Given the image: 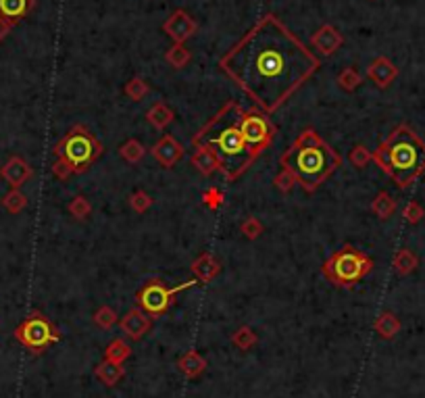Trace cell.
Listing matches in <instances>:
<instances>
[{
  "label": "cell",
  "mask_w": 425,
  "mask_h": 398,
  "mask_svg": "<svg viewBox=\"0 0 425 398\" xmlns=\"http://www.w3.org/2000/svg\"><path fill=\"white\" fill-rule=\"evenodd\" d=\"M319 67L317 55L273 13L263 15L219 59L223 75L267 115L280 111Z\"/></svg>",
  "instance_id": "1"
},
{
  "label": "cell",
  "mask_w": 425,
  "mask_h": 398,
  "mask_svg": "<svg viewBox=\"0 0 425 398\" xmlns=\"http://www.w3.org/2000/svg\"><path fill=\"white\" fill-rule=\"evenodd\" d=\"M242 104L236 100L225 102L211 119L192 138L194 146H209L219 159V169L230 182H236L256 161L240 130Z\"/></svg>",
  "instance_id": "2"
},
{
  "label": "cell",
  "mask_w": 425,
  "mask_h": 398,
  "mask_svg": "<svg viewBox=\"0 0 425 398\" xmlns=\"http://www.w3.org/2000/svg\"><path fill=\"white\" fill-rule=\"evenodd\" d=\"M280 165L294 175L296 184L302 186L305 192L313 194L342 165V157L315 130L309 128L288 146L280 159Z\"/></svg>",
  "instance_id": "3"
},
{
  "label": "cell",
  "mask_w": 425,
  "mask_h": 398,
  "mask_svg": "<svg viewBox=\"0 0 425 398\" xmlns=\"http://www.w3.org/2000/svg\"><path fill=\"white\" fill-rule=\"evenodd\" d=\"M373 161L398 188H409L425 173V142L407 123H400L375 148Z\"/></svg>",
  "instance_id": "4"
},
{
  "label": "cell",
  "mask_w": 425,
  "mask_h": 398,
  "mask_svg": "<svg viewBox=\"0 0 425 398\" xmlns=\"http://www.w3.org/2000/svg\"><path fill=\"white\" fill-rule=\"evenodd\" d=\"M105 153L103 142L86 126H73L55 146L57 161L69 167L71 173H86Z\"/></svg>",
  "instance_id": "5"
},
{
  "label": "cell",
  "mask_w": 425,
  "mask_h": 398,
  "mask_svg": "<svg viewBox=\"0 0 425 398\" xmlns=\"http://www.w3.org/2000/svg\"><path fill=\"white\" fill-rule=\"evenodd\" d=\"M373 269V261L363 250H356L354 246H344L336 250L325 263L323 275L340 288H351L363 277H367Z\"/></svg>",
  "instance_id": "6"
},
{
  "label": "cell",
  "mask_w": 425,
  "mask_h": 398,
  "mask_svg": "<svg viewBox=\"0 0 425 398\" xmlns=\"http://www.w3.org/2000/svg\"><path fill=\"white\" fill-rule=\"evenodd\" d=\"M240 130L246 140L248 148L254 159H259L273 142L276 138V126L269 121V115L261 109H244L240 117Z\"/></svg>",
  "instance_id": "7"
},
{
  "label": "cell",
  "mask_w": 425,
  "mask_h": 398,
  "mask_svg": "<svg viewBox=\"0 0 425 398\" xmlns=\"http://www.w3.org/2000/svg\"><path fill=\"white\" fill-rule=\"evenodd\" d=\"M196 284H200V282H198V280H188V282L179 284L176 288H169V286H167L165 282H161V280H150V282H146V286H144L142 290H138L136 300H138L142 311H146L150 317H159V315H163V313L171 306L176 294L183 292V290L194 288Z\"/></svg>",
  "instance_id": "8"
},
{
  "label": "cell",
  "mask_w": 425,
  "mask_h": 398,
  "mask_svg": "<svg viewBox=\"0 0 425 398\" xmlns=\"http://www.w3.org/2000/svg\"><path fill=\"white\" fill-rule=\"evenodd\" d=\"M17 340L30 348L32 353H42L44 348H48L50 344H55L59 340L57 328L42 315V313H32L19 328H17Z\"/></svg>",
  "instance_id": "9"
},
{
  "label": "cell",
  "mask_w": 425,
  "mask_h": 398,
  "mask_svg": "<svg viewBox=\"0 0 425 398\" xmlns=\"http://www.w3.org/2000/svg\"><path fill=\"white\" fill-rule=\"evenodd\" d=\"M163 32L174 40V44H186L192 35H196L198 23L192 19V15L188 11L177 9V11H174L167 17V21L163 23Z\"/></svg>",
  "instance_id": "10"
},
{
  "label": "cell",
  "mask_w": 425,
  "mask_h": 398,
  "mask_svg": "<svg viewBox=\"0 0 425 398\" xmlns=\"http://www.w3.org/2000/svg\"><path fill=\"white\" fill-rule=\"evenodd\" d=\"M150 153H152V157H154L161 165L171 169V167L176 165L177 161L183 157V146L177 142L171 133H165V136H161V140L150 148Z\"/></svg>",
  "instance_id": "11"
},
{
  "label": "cell",
  "mask_w": 425,
  "mask_h": 398,
  "mask_svg": "<svg viewBox=\"0 0 425 398\" xmlns=\"http://www.w3.org/2000/svg\"><path fill=\"white\" fill-rule=\"evenodd\" d=\"M311 44H313V48L317 50L319 55L329 57V55H334L344 44V38H342V33L338 32L334 26L325 23V26H321L317 32L311 35Z\"/></svg>",
  "instance_id": "12"
},
{
  "label": "cell",
  "mask_w": 425,
  "mask_h": 398,
  "mask_svg": "<svg viewBox=\"0 0 425 398\" xmlns=\"http://www.w3.org/2000/svg\"><path fill=\"white\" fill-rule=\"evenodd\" d=\"M0 175H2V179L11 186V188H19V186H23L32 175H34V171H32V167L28 161H23L21 157H11L2 169H0Z\"/></svg>",
  "instance_id": "13"
},
{
  "label": "cell",
  "mask_w": 425,
  "mask_h": 398,
  "mask_svg": "<svg viewBox=\"0 0 425 398\" xmlns=\"http://www.w3.org/2000/svg\"><path fill=\"white\" fill-rule=\"evenodd\" d=\"M367 77L382 90H386L390 84L398 77V67L390 61L388 57H378L367 67Z\"/></svg>",
  "instance_id": "14"
},
{
  "label": "cell",
  "mask_w": 425,
  "mask_h": 398,
  "mask_svg": "<svg viewBox=\"0 0 425 398\" xmlns=\"http://www.w3.org/2000/svg\"><path fill=\"white\" fill-rule=\"evenodd\" d=\"M150 324H152V317H150L146 311H142L140 306H138V309H132V311L121 319V328H123V332L128 333L132 340L142 338L144 333L150 330Z\"/></svg>",
  "instance_id": "15"
},
{
  "label": "cell",
  "mask_w": 425,
  "mask_h": 398,
  "mask_svg": "<svg viewBox=\"0 0 425 398\" xmlns=\"http://www.w3.org/2000/svg\"><path fill=\"white\" fill-rule=\"evenodd\" d=\"M35 0H0V17L11 21L13 26L19 23L34 11Z\"/></svg>",
  "instance_id": "16"
},
{
  "label": "cell",
  "mask_w": 425,
  "mask_h": 398,
  "mask_svg": "<svg viewBox=\"0 0 425 398\" xmlns=\"http://www.w3.org/2000/svg\"><path fill=\"white\" fill-rule=\"evenodd\" d=\"M192 271H194V275H196V280L200 284H209V282H212L221 273V263L212 257L211 253H203L192 263Z\"/></svg>",
  "instance_id": "17"
},
{
  "label": "cell",
  "mask_w": 425,
  "mask_h": 398,
  "mask_svg": "<svg viewBox=\"0 0 425 398\" xmlns=\"http://www.w3.org/2000/svg\"><path fill=\"white\" fill-rule=\"evenodd\" d=\"M146 119H148V123H150L154 130H165L167 126H171V123H174V119H176V113L171 111V106H169V104H165V102H154V104L148 109V113H146Z\"/></svg>",
  "instance_id": "18"
},
{
  "label": "cell",
  "mask_w": 425,
  "mask_h": 398,
  "mask_svg": "<svg viewBox=\"0 0 425 398\" xmlns=\"http://www.w3.org/2000/svg\"><path fill=\"white\" fill-rule=\"evenodd\" d=\"M194 155H192V165L196 167L203 175H212L219 169V159L209 146H194Z\"/></svg>",
  "instance_id": "19"
},
{
  "label": "cell",
  "mask_w": 425,
  "mask_h": 398,
  "mask_svg": "<svg viewBox=\"0 0 425 398\" xmlns=\"http://www.w3.org/2000/svg\"><path fill=\"white\" fill-rule=\"evenodd\" d=\"M392 265H394V271H396L398 275H409V273H413V271L417 269L419 261H417V255H415L413 250L400 248V250L394 255Z\"/></svg>",
  "instance_id": "20"
},
{
  "label": "cell",
  "mask_w": 425,
  "mask_h": 398,
  "mask_svg": "<svg viewBox=\"0 0 425 398\" xmlns=\"http://www.w3.org/2000/svg\"><path fill=\"white\" fill-rule=\"evenodd\" d=\"M371 211H373V215L375 217H380V219H390L392 215H394V211H396V200L390 197L388 192H380L373 202H371Z\"/></svg>",
  "instance_id": "21"
},
{
  "label": "cell",
  "mask_w": 425,
  "mask_h": 398,
  "mask_svg": "<svg viewBox=\"0 0 425 398\" xmlns=\"http://www.w3.org/2000/svg\"><path fill=\"white\" fill-rule=\"evenodd\" d=\"M338 86L344 90V92H354L361 84H363V75L358 73L356 67H344L340 73H338Z\"/></svg>",
  "instance_id": "22"
},
{
  "label": "cell",
  "mask_w": 425,
  "mask_h": 398,
  "mask_svg": "<svg viewBox=\"0 0 425 398\" xmlns=\"http://www.w3.org/2000/svg\"><path fill=\"white\" fill-rule=\"evenodd\" d=\"M165 61L174 69H183L192 61V55L190 50L186 48V44H174L167 52H165Z\"/></svg>",
  "instance_id": "23"
},
{
  "label": "cell",
  "mask_w": 425,
  "mask_h": 398,
  "mask_svg": "<svg viewBox=\"0 0 425 398\" xmlns=\"http://www.w3.org/2000/svg\"><path fill=\"white\" fill-rule=\"evenodd\" d=\"M148 92H150V86L146 84V79H142L140 75L132 77L123 88V94L130 100H134V102H140L142 99H146Z\"/></svg>",
  "instance_id": "24"
},
{
  "label": "cell",
  "mask_w": 425,
  "mask_h": 398,
  "mask_svg": "<svg viewBox=\"0 0 425 398\" xmlns=\"http://www.w3.org/2000/svg\"><path fill=\"white\" fill-rule=\"evenodd\" d=\"M119 155H121V159L123 161H128V163H140L142 157L146 155V148L142 146L138 140H128L125 144H121L119 146Z\"/></svg>",
  "instance_id": "25"
},
{
  "label": "cell",
  "mask_w": 425,
  "mask_h": 398,
  "mask_svg": "<svg viewBox=\"0 0 425 398\" xmlns=\"http://www.w3.org/2000/svg\"><path fill=\"white\" fill-rule=\"evenodd\" d=\"M2 206H4L8 213H21V211L28 206V197H26L21 190L13 188L8 194H4V199H2Z\"/></svg>",
  "instance_id": "26"
},
{
  "label": "cell",
  "mask_w": 425,
  "mask_h": 398,
  "mask_svg": "<svg viewBox=\"0 0 425 398\" xmlns=\"http://www.w3.org/2000/svg\"><path fill=\"white\" fill-rule=\"evenodd\" d=\"M398 328H400V324L392 313H382L378 317V321H375V330L382 333L384 338H392L394 333L398 332Z\"/></svg>",
  "instance_id": "27"
},
{
  "label": "cell",
  "mask_w": 425,
  "mask_h": 398,
  "mask_svg": "<svg viewBox=\"0 0 425 398\" xmlns=\"http://www.w3.org/2000/svg\"><path fill=\"white\" fill-rule=\"evenodd\" d=\"M69 213L71 217H75V219H88L90 217V213H92V204H90V200L84 199V197H75V199L69 202Z\"/></svg>",
  "instance_id": "28"
},
{
  "label": "cell",
  "mask_w": 425,
  "mask_h": 398,
  "mask_svg": "<svg viewBox=\"0 0 425 398\" xmlns=\"http://www.w3.org/2000/svg\"><path fill=\"white\" fill-rule=\"evenodd\" d=\"M348 161H351L353 167H356V169H363V167H367L373 161V153L367 150L363 144H356L353 150H351V155H348Z\"/></svg>",
  "instance_id": "29"
},
{
  "label": "cell",
  "mask_w": 425,
  "mask_h": 398,
  "mask_svg": "<svg viewBox=\"0 0 425 398\" xmlns=\"http://www.w3.org/2000/svg\"><path fill=\"white\" fill-rule=\"evenodd\" d=\"M98 377L108 384V386H113L119 377H121V367L117 365V363H113V361H106L103 365L98 367Z\"/></svg>",
  "instance_id": "30"
},
{
  "label": "cell",
  "mask_w": 425,
  "mask_h": 398,
  "mask_svg": "<svg viewBox=\"0 0 425 398\" xmlns=\"http://www.w3.org/2000/svg\"><path fill=\"white\" fill-rule=\"evenodd\" d=\"M179 367L188 373V375H196V373H200L203 371V367H205V361L196 355V353H190V355H186L181 361H179Z\"/></svg>",
  "instance_id": "31"
},
{
  "label": "cell",
  "mask_w": 425,
  "mask_h": 398,
  "mask_svg": "<svg viewBox=\"0 0 425 398\" xmlns=\"http://www.w3.org/2000/svg\"><path fill=\"white\" fill-rule=\"evenodd\" d=\"M402 217H404L409 223H413V226H415V223H419V221H421V219L425 217L424 206H421L417 200H411V202L404 206V211H402Z\"/></svg>",
  "instance_id": "32"
},
{
  "label": "cell",
  "mask_w": 425,
  "mask_h": 398,
  "mask_svg": "<svg viewBox=\"0 0 425 398\" xmlns=\"http://www.w3.org/2000/svg\"><path fill=\"white\" fill-rule=\"evenodd\" d=\"M130 206H132L136 213H146V211L152 206V199H150V194H146L144 190H136V192L130 197Z\"/></svg>",
  "instance_id": "33"
},
{
  "label": "cell",
  "mask_w": 425,
  "mask_h": 398,
  "mask_svg": "<svg viewBox=\"0 0 425 398\" xmlns=\"http://www.w3.org/2000/svg\"><path fill=\"white\" fill-rule=\"evenodd\" d=\"M273 184H276V188H278L282 194H288V192L296 186V179H294V175H292L288 169H280V173L276 175Z\"/></svg>",
  "instance_id": "34"
},
{
  "label": "cell",
  "mask_w": 425,
  "mask_h": 398,
  "mask_svg": "<svg viewBox=\"0 0 425 398\" xmlns=\"http://www.w3.org/2000/svg\"><path fill=\"white\" fill-rule=\"evenodd\" d=\"M128 355H130V348H128V346H125L121 340L113 342V344L108 346V350H106V357H108V361H113V363H119V361H123Z\"/></svg>",
  "instance_id": "35"
},
{
  "label": "cell",
  "mask_w": 425,
  "mask_h": 398,
  "mask_svg": "<svg viewBox=\"0 0 425 398\" xmlns=\"http://www.w3.org/2000/svg\"><path fill=\"white\" fill-rule=\"evenodd\" d=\"M240 230H242V233L246 236L248 240H256V238L263 233L265 228H263V223H261L256 217H248L246 221L242 223V228H240Z\"/></svg>",
  "instance_id": "36"
},
{
  "label": "cell",
  "mask_w": 425,
  "mask_h": 398,
  "mask_svg": "<svg viewBox=\"0 0 425 398\" xmlns=\"http://www.w3.org/2000/svg\"><path fill=\"white\" fill-rule=\"evenodd\" d=\"M94 321H96L101 328H110V326L117 321V315H115V311H113L110 306H101V309L96 311V315H94Z\"/></svg>",
  "instance_id": "37"
},
{
  "label": "cell",
  "mask_w": 425,
  "mask_h": 398,
  "mask_svg": "<svg viewBox=\"0 0 425 398\" xmlns=\"http://www.w3.org/2000/svg\"><path fill=\"white\" fill-rule=\"evenodd\" d=\"M203 202H205V206L217 211V209L223 204V192H221L219 188H209V190L203 194Z\"/></svg>",
  "instance_id": "38"
},
{
  "label": "cell",
  "mask_w": 425,
  "mask_h": 398,
  "mask_svg": "<svg viewBox=\"0 0 425 398\" xmlns=\"http://www.w3.org/2000/svg\"><path fill=\"white\" fill-rule=\"evenodd\" d=\"M234 342H236V344H238L240 348H250V346H252V344L256 342V336L250 332L248 328H242L240 332L234 336Z\"/></svg>",
  "instance_id": "39"
},
{
  "label": "cell",
  "mask_w": 425,
  "mask_h": 398,
  "mask_svg": "<svg viewBox=\"0 0 425 398\" xmlns=\"http://www.w3.org/2000/svg\"><path fill=\"white\" fill-rule=\"evenodd\" d=\"M52 173H55L57 179H67V177L73 175L69 171V167L65 165V163H61V161H55V163H52Z\"/></svg>",
  "instance_id": "40"
},
{
  "label": "cell",
  "mask_w": 425,
  "mask_h": 398,
  "mask_svg": "<svg viewBox=\"0 0 425 398\" xmlns=\"http://www.w3.org/2000/svg\"><path fill=\"white\" fill-rule=\"evenodd\" d=\"M13 30V23L11 21H6L4 17H0V42L8 35V32Z\"/></svg>",
  "instance_id": "41"
}]
</instances>
